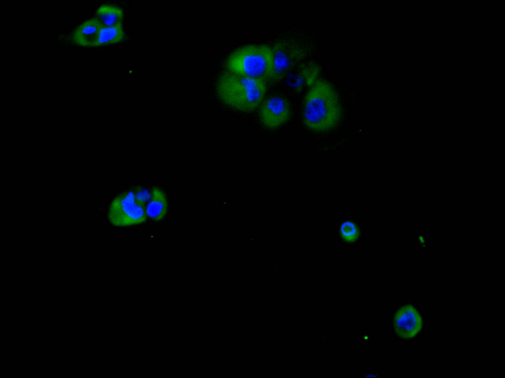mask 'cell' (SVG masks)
I'll list each match as a JSON object with an SVG mask.
<instances>
[{"mask_svg":"<svg viewBox=\"0 0 505 378\" xmlns=\"http://www.w3.org/2000/svg\"><path fill=\"white\" fill-rule=\"evenodd\" d=\"M342 116V106L335 88L328 81L318 79L304 99V125L314 131L325 132L336 126Z\"/></svg>","mask_w":505,"mask_h":378,"instance_id":"cell-1","label":"cell"},{"mask_svg":"<svg viewBox=\"0 0 505 378\" xmlns=\"http://www.w3.org/2000/svg\"><path fill=\"white\" fill-rule=\"evenodd\" d=\"M266 81L236 74L228 70L219 75L216 92L226 105L244 112L254 111L263 101Z\"/></svg>","mask_w":505,"mask_h":378,"instance_id":"cell-2","label":"cell"},{"mask_svg":"<svg viewBox=\"0 0 505 378\" xmlns=\"http://www.w3.org/2000/svg\"><path fill=\"white\" fill-rule=\"evenodd\" d=\"M227 70L239 75L266 81L272 69L271 46L249 44L233 51L226 58Z\"/></svg>","mask_w":505,"mask_h":378,"instance_id":"cell-3","label":"cell"},{"mask_svg":"<svg viewBox=\"0 0 505 378\" xmlns=\"http://www.w3.org/2000/svg\"><path fill=\"white\" fill-rule=\"evenodd\" d=\"M272 54V69L269 80L278 82L287 75L304 58L305 47L297 41L281 39L271 46Z\"/></svg>","mask_w":505,"mask_h":378,"instance_id":"cell-4","label":"cell"},{"mask_svg":"<svg viewBox=\"0 0 505 378\" xmlns=\"http://www.w3.org/2000/svg\"><path fill=\"white\" fill-rule=\"evenodd\" d=\"M145 206L136 199L133 190L124 191L111 202L108 212L110 222L117 226L141 224L146 220Z\"/></svg>","mask_w":505,"mask_h":378,"instance_id":"cell-5","label":"cell"},{"mask_svg":"<svg viewBox=\"0 0 505 378\" xmlns=\"http://www.w3.org/2000/svg\"><path fill=\"white\" fill-rule=\"evenodd\" d=\"M259 118L267 128L275 129L286 123L290 116L289 102L280 95L270 96L263 100L259 109Z\"/></svg>","mask_w":505,"mask_h":378,"instance_id":"cell-6","label":"cell"},{"mask_svg":"<svg viewBox=\"0 0 505 378\" xmlns=\"http://www.w3.org/2000/svg\"><path fill=\"white\" fill-rule=\"evenodd\" d=\"M394 328L398 336L403 339L414 337L422 327V317L418 311L412 306L400 308L395 315Z\"/></svg>","mask_w":505,"mask_h":378,"instance_id":"cell-7","label":"cell"},{"mask_svg":"<svg viewBox=\"0 0 505 378\" xmlns=\"http://www.w3.org/2000/svg\"><path fill=\"white\" fill-rule=\"evenodd\" d=\"M320 71V66L316 63H303L287 75V83L294 91L300 92L305 86L311 87L315 83L318 79Z\"/></svg>","mask_w":505,"mask_h":378,"instance_id":"cell-8","label":"cell"},{"mask_svg":"<svg viewBox=\"0 0 505 378\" xmlns=\"http://www.w3.org/2000/svg\"><path fill=\"white\" fill-rule=\"evenodd\" d=\"M102 25L96 17L79 25L72 34L75 44L84 47H95Z\"/></svg>","mask_w":505,"mask_h":378,"instance_id":"cell-9","label":"cell"},{"mask_svg":"<svg viewBox=\"0 0 505 378\" xmlns=\"http://www.w3.org/2000/svg\"><path fill=\"white\" fill-rule=\"evenodd\" d=\"M168 208L165 193L159 188L154 187L151 191V198L145 206L147 216L154 220H161L167 215Z\"/></svg>","mask_w":505,"mask_h":378,"instance_id":"cell-10","label":"cell"},{"mask_svg":"<svg viewBox=\"0 0 505 378\" xmlns=\"http://www.w3.org/2000/svg\"><path fill=\"white\" fill-rule=\"evenodd\" d=\"M96 15L102 26H111L122 22L124 11L118 6L104 4L98 8Z\"/></svg>","mask_w":505,"mask_h":378,"instance_id":"cell-11","label":"cell"},{"mask_svg":"<svg viewBox=\"0 0 505 378\" xmlns=\"http://www.w3.org/2000/svg\"><path fill=\"white\" fill-rule=\"evenodd\" d=\"M125 36L122 22L111 26H102L95 47L118 43Z\"/></svg>","mask_w":505,"mask_h":378,"instance_id":"cell-12","label":"cell"},{"mask_svg":"<svg viewBox=\"0 0 505 378\" xmlns=\"http://www.w3.org/2000/svg\"><path fill=\"white\" fill-rule=\"evenodd\" d=\"M340 230L342 237L347 241H354L358 237V230L351 222H344L341 226Z\"/></svg>","mask_w":505,"mask_h":378,"instance_id":"cell-13","label":"cell"},{"mask_svg":"<svg viewBox=\"0 0 505 378\" xmlns=\"http://www.w3.org/2000/svg\"><path fill=\"white\" fill-rule=\"evenodd\" d=\"M134 192L136 200L144 206L145 202L150 200L151 197V193L144 188H139Z\"/></svg>","mask_w":505,"mask_h":378,"instance_id":"cell-14","label":"cell"}]
</instances>
